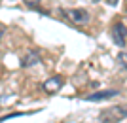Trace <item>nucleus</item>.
Returning a JSON list of instances; mask_svg holds the SVG:
<instances>
[{"mask_svg":"<svg viewBox=\"0 0 127 123\" xmlns=\"http://www.w3.org/2000/svg\"><path fill=\"white\" fill-rule=\"evenodd\" d=\"M127 118V106H112V108H104L99 114V123H118L122 119Z\"/></svg>","mask_w":127,"mask_h":123,"instance_id":"nucleus-1","label":"nucleus"},{"mask_svg":"<svg viewBox=\"0 0 127 123\" xmlns=\"http://www.w3.org/2000/svg\"><path fill=\"white\" fill-rule=\"evenodd\" d=\"M68 21H72L74 25H87L89 23V13L84 10V8H76V10H61Z\"/></svg>","mask_w":127,"mask_h":123,"instance_id":"nucleus-2","label":"nucleus"},{"mask_svg":"<svg viewBox=\"0 0 127 123\" xmlns=\"http://www.w3.org/2000/svg\"><path fill=\"white\" fill-rule=\"evenodd\" d=\"M125 36H127V28L123 23H116L114 27H112V40L116 46L120 48H125Z\"/></svg>","mask_w":127,"mask_h":123,"instance_id":"nucleus-3","label":"nucleus"},{"mask_svg":"<svg viewBox=\"0 0 127 123\" xmlns=\"http://www.w3.org/2000/svg\"><path fill=\"white\" fill-rule=\"evenodd\" d=\"M116 95H120L116 89H106V91H97V93L87 95V97H85V100H87V102H102V100H110V98H114Z\"/></svg>","mask_w":127,"mask_h":123,"instance_id":"nucleus-4","label":"nucleus"},{"mask_svg":"<svg viewBox=\"0 0 127 123\" xmlns=\"http://www.w3.org/2000/svg\"><path fill=\"white\" fill-rule=\"evenodd\" d=\"M61 87H63V78L61 76H53V78L44 81V91L46 93H57Z\"/></svg>","mask_w":127,"mask_h":123,"instance_id":"nucleus-5","label":"nucleus"},{"mask_svg":"<svg viewBox=\"0 0 127 123\" xmlns=\"http://www.w3.org/2000/svg\"><path fill=\"white\" fill-rule=\"evenodd\" d=\"M36 63H40V55L36 51H31L25 59H21V66H32V64H36Z\"/></svg>","mask_w":127,"mask_h":123,"instance_id":"nucleus-6","label":"nucleus"},{"mask_svg":"<svg viewBox=\"0 0 127 123\" xmlns=\"http://www.w3.org/2000/svg\"><path fill=\"white\" fill-rule=\"evenodd\" d=\"M116 63L122 66V68H127V51H122V53H118L116 57Z\"/></svg>","mask_w":127,"mask_h":123,"instance_id":"nucleus-7","label":"nucleus"},{"mask_svg":"<svg viewBox=\"0 0 127 123\" xmlns=\"http://www.w3.org/2000/svg\"><path fill=\"white\" fill-rule=\"evenodd\" d=\"M40 2H42V0H23V4L29 6L31 10H36L38 6H40Z\"/></svg>","mask_w":127,"mask_h":123,"instance_id":"nucleus-8","label":"nucleus"},{"mask_svg":"<svg viewBox=\"0 0 127 123\" xmlns=\"http://www.w3.org/2000/svg\"><path fill=\"white\" fill-rule=\"evenodd\" d=\"M108 4H110V6H116V4H118V0H108Z\"/></svg>","mask_w":127,"mask_h":123,"instance_id":"nucleus-9","label":"nucleus"},{"mask_svg":"<svg viewBox=\"0 0 127 123\" xmlns=\"http://www.w3.org/2000/svg\"><path fill=\"white\" fill-rule=\"evenodd\" d=\"M93 2H99V0H93Z\"/></svg>","mask_w":127,"mask_h":123,"instance_id":"nucleus-10","label":"nucleus"}]
</instances>
